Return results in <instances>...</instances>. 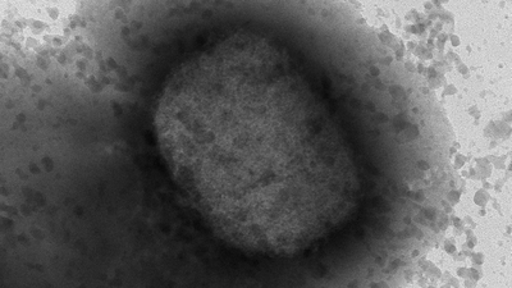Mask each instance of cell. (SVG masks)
Listing matches in <instances>:
<instances>
[{
	"mask_svg": "<svg viewBox=\"0 0 512 288\" xmlns=\"http://www.w3.org/2000/svg\"><path fill=\"white\" fill-rule=\"evenodd\" d=\"M178 186L222 240L296 256L355 217L363 176L328 90L263 32H230L182 64L159 100Z\"/></svg>",
	"mask_w": 512,
	"mask_h": 288,
	"instance_id": "obj_1",
	"label": "cell"
},
{
	"mask_svg": "<svg viewBox=\"0 0 512 288\" xmlns=\"http://www.w3.org/2000/svg\"><path fill=\"white\" fill-rule=\"evenodd\" d=\"M429 73L392 34L361 29L338 43L328 79L359 167L376 180L379 217L419 244L438 232L452 177V131Z\"/></svg>",
	"mask_w": 512,
	"mask_h": 288,
	"instance_id": "obj_2",
	"label": "cell"
}]
</instances>
